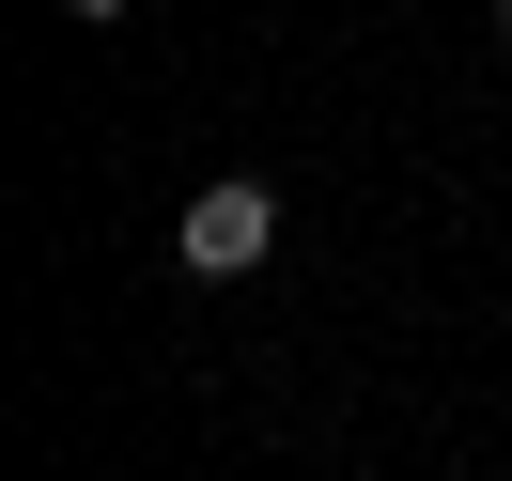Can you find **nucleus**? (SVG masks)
<instances>
[{"mask_svg":"<svg viewBox=\"0 0 512 481\" xmlns=\"http://www.w3.org/2000/svg\"><path fill=\"white\" fill-rule=\"evenodd\" d=\"M497 32H512V0H497Z\"/></svg>","mask_w":512,"mask_h":481,"instance_id":"obj_3","label":"nucleus"},{"mask_svg":"<svg viewBox=\"0 0 512 481\" xmlns=\"http://www.w3.org/2000/svg\"><path fill=\"white\" fill-rule=\"evenodd\" d=\"M63 16H78V32H109V16H140V0H63Z\"/></svg>","mask_w":512,"mask_h":481,"instance_id":"obj_2","label":"nucleus"},{"mask_svg":"<svg viewBox=\"0 0 512 481\" xmlns=\"http://www.w3.org/2000/svg\"><path fill=\"white\" fill-rule=\"evenodd\" d=\"M264 249H280V187H264V171L187 187V218H171V264H187V280H249Z\"/></svg>","mask_w":512,"mask_h":481,"instance_id":"obj_1","label":"nucleus"}]
</instances>
